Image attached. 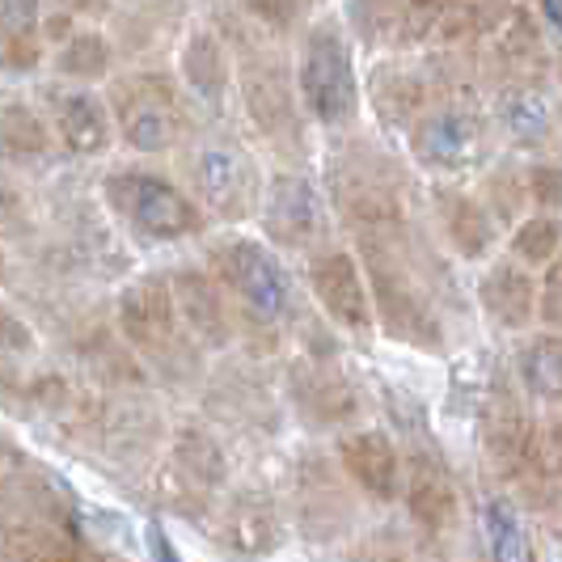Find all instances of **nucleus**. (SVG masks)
Segmentation results:
<instances>
[{"label": "nucleus", "mask_w": 562, "mask_h": 562, "mask_svg": "<svg viewBox=\"0 0 562 562\" xmlns=\"http://www.w3.org/2000/svg\"><path fill=\"white\" fill-rule=\"evenodd\" d=\"M153 546H157V562H178V554L166 546V537H153Z\"/></svg>", "instance_id": "obj_43"}, {"label": "nucleus", "mask_w": 562, "mask_h": 562, "mask_svg": "<svg viewBox=\"0 0 562 562\" xmlns=\"http://www.w3.org/2000/svg\"><path fill=\"white\" fill-rule=\"evenodd\" d=\"M22 216H26V207H22L18 191L13 187H0V228H18Z\"/></svg>", "instance_id": "obj_42"}, {"label": "nucleus", "mask_w": 562, "mask_h": 562, "mask_svg": "<svg viewBox=\"0 0 562 562\" xmlns=\"http://www.w3.org/2000/svg\"><path fill=\"white\" fill-rule=\"evenodd\" d=\"M537 419L529 415V406L520 402V394L512 385H495L486 406H482V452L491 461V470L499 479H516L525 452H529V440H533Z\"/></svg>", "instance_id": "obj_18"}, {"label": "nucleus", "mask_w": 562, "mask_h": 562, "mask_svg": "<svg viewBox=\"0 0 562 562\" xmlns=\"http://www.w3.org/2000/svg\"><path fill=\"white\" fill-rule=\"evenodd\" d=\"M292 499H296V516L301 529L310 537H335L351 525V495L342 491L338 470H330V461L322 452H310L296 474H292Z\"/></svg>", "instance_id": "obj_17"}, {"label": "nucleus", "mask_w": 562, "mask_h": 562, "mask_svg": "<svg viewBox=\"0 0 562 562\" xmlns=\"http://www.w3.org/2000/svg\"><path fill=\"white\" fill-rule=\"evenodd\" d=\"M431 207H436L440 233H445V241L452 246L457 258L474 262V258H486V254L495 250L499 228L482 212V203L470 191L440 182V187H431Z\"/></svg>", "instance_id": "obj_24"}, {"label": "nucleus", "mask_w": 562, "mask_h": 562, "mask_svg": "<svg viewBox=\"0 0 562 562\" xmlns=\"http://www.w3.org/2000/svg\"><path fill=\"white\" fill-rule=\"evenodd\" d=\"M474 199L482 203V212L495 221V228L516 225L520 212L529 207V195H525V169L512 166V161H499V166L482 178V187Z\"/></svg>", "instance_id": "obj_35"}, {"label": "nucleus", "mask_w": 562, "mask_h": 562, "mask_svg": "<svg viewBox=\"0 0 562 562\" xmlns=\"http://www.w3.org/2000/svg\"><path fill=\"white\" fill-rule=\"evenodd\" d=\"M338 461H342L347 479L356 482L368 499H376V504L397 499V491H402V449L385 431H376V427L347 431L338 440Z\"/></svg>", "instance_id": "obj_19"}, {"label": "nucleus", "mask_w": 562, "mask_h": 562, "mask_svg": "<svg viewBox=\"0 0 562 562\" xmlns=\"http://www.w3.org/2000/svg\"><path fill=\"white\" fill-rule=\"evenodd\" d=\"M119 335L136 360L157 368L166 381L182 385L199 376V342L178 322L166 276H140L119 292Z\"/></svg>", "instance_id": "obj_4"}, {"label": "nucleus", "mask_w": 562, "mask_h": 562, "mask_svg": "<svg viewBox=\"0 0 562 562\" xmlns=\"http://www.w3.org/2000/svg\"><path fill=\"white\" fill-rule=\"evenodd\" d=\"M43 59V0H0V72H34Z\"/></svg>", "instance_id": "obj_27"}, {"label": "nucleus", "mask_w": 562, "mask_h": 562, "mask_svg": "<svg viewBox=\"0 0 562 562\" xmlns=\"http://www.w3.org/2000/svg\"><path fill=\"white\" fill-rule=\"evenodd\" d=\"M347 22L364 47H406V0H351Z\"/></svg>", "instance_id": "obj_34"}, {"label": "nucleus", "mask_w": 562, "mask_h": 562, "mask_svg": "<svg viewBox=\"0 0 562 562\" xmlns=\"http://www.w3.org/2000/svg\"><path fill=\"white\" fill-rule=\"evenodd\" d=\"M114 68V47L106 34L98 30H72L56 52V72L64 81H77V85H93V81H106Z\"/></svg>", "instance_id": "obj_33"}, {"label": "nucleus", "mask_w": 562, "mask_h": 562, "mask_svg": "<svg viewBox=\"0 0 562 562\" xmlns=\"http://www.w3.org/2000/svg\"><path fill=\"white\" fill-rule=\"evenodd\" d=\"M203 271L221 283V292L228 296L237 317H250V322L276 326V330L301 317L296 280L288 276L280 254L262 246L258 237H237L233 233V237L212 241Z\"/></svg>", "instance_id": "obj_3"}, {"label": "nucleus", "mask_w": 562, "mask_h": 562, "mask_svg": "<svg viewBox=\"0 0 562 562\" xmlns=\"http://www.w3.org/2000/svg\"><path fill=\"white\" fill-rule=\"evenodd\" d=\"M537 317L550 330L559 326V267H546V276L537 280Z\"/></svg>", "instance_id": "obj_40"}, {"label": "nucleus", "mask_w": 562, "mask_h": 562, "mask_svg": "<svg viewBox=\"0 0 562 562\" xmlns=\"http://www.w3.org/2000/svg\"><path fill=\"white\" fill-rule=\"evenodd\" d=\"M52 132L56 140L77 157H102L114 140V123L106 102L93 89H52Z\"/></svg>", "instance_id": "obj_20"}, {"label": "nucleus", "mask_w": 562, "mask_h": 562, "mask_svg": "<svg viewBox=\"0 0 562 562\" xmlns=\"http://www.w3.org/2000/svg\"><path fill=\"white\" fill-rule=\"evenodd\" d=\"M102 102L111 111L114 132L136 153H169L191 127L187 93L166 72H127L111 81Z\"/></svg>", "instance_id": "obj_7"}, {"label": "nucleus", "mask_w": 562, "mask_h": 562, "mask_svg": "<svg viewBox=\"0 0 562 562\" xmlns=\"http://www.w3.org/2000/svg\"><path fill=\"white\" fill-rule=\"evenodd\" d=\"M559 166L554 161H533V166H525V195L533 203L537 212H546V216H554L559 212Z\"/></svg>", "instance_id": "obj_37"}, {"label": "nucleus", "mask_w": 562, "mask_h": 562, "mask_svg": "<svg viewBox=\"0 0 562 562\" xmlns=\"http://www.w3.org/2000/svg\"><path fill=\"white\" fill-rule=\"evenodd\" d=\"M305 280L335 326H342L347 335H372V301H368V283L356 254L338 250V246L313 250Z\"/></svg>", "instance_id": "obj_13"}, {"label": "nucleus", "mask_w": 562, "mask_h": 562, "mask_svg": "<svg viewBox=\"0 0 562 562\" xmlns=\"http://www.w3.org/2000/svg\"><path fill=\"white\" fill-rule=\"evenodd\" d=\"M182 173H187V195L207 216L216 221H246L262 195V173L254 157L233 140H199L182 153Z\"/></svg>", "instance_id": "obj_10"}, {"label": "nucleus", "mask_w": 562, "mask_h": 562, "mask_svg": "<svg viewBox=\"0 0 562 562\" xmlns=\"http://www.w3.org/2000/svg\"><path fill=\"white\" fill-rule=\"evenodd\" d=\"M258 221L271 246L280 250H305L313 254L322 246L326 228H330V207L317 191L310 173H296V169H280L267 178L262 195H258Z\"/></svg>", "instance_id": "obj_12"}, {"label": "nucleus", "mask_w": 562, "mask_h": 562, "mask_svg": "<svg viewBox=\"0 0 562 562\" xmlns=\"http://www.w3.org/2000/svg\"><path fill=\"white\" fill-rule=\"evenodd\" d=\"M415 166L436 178H461L491 157V127L474 102L440 98L406 127Z\"/></svg>", "instance_id": "obj_9"}, {"label": "nucleus", "mask_w": 562, "mask_h": 562, "mask_svg": "<svg viewBox=\"0 0 562 562\" xmlns=\"http://www.w3.org/2000/svg\"><path fill=\"white\" fill-rule=\"evenodd\" d=\"M30 347H34L30 326L0 301V360H18V356H26Z\"/></svg>", "instance_id": "obj_38"}, {"label": "nucleus", "mask_w": 562, "mask_h": 562, "mask_svg": "<svg viewBox=\"0 0 562 562\" xmlns=\"http://www.w3.org/2000/svg\"><path fill=\"white\" fill-rule=\"evenodd\" d=\"M296 98L301 111L322 127H351L360 119V72L347 30L322 18L305 30L301 56H296Z\"/></svg>", "instance_id": "obj_6"}, {"label": "nucleus", "mask_w": 562, "mask_h": 562, "mask_svg": "<svg viewBox=\"0 0 562 562\" xmlns=\"http://www.w3.org/2000/svg\"><path fill=\"white\" fill-rule=\"evenodd\" d=\"M4 550L13 562H89L93 550L81 537L59 529V520H22L4 529Z\"/></svg>", "instance_id": "obj_29"}, {"label": "nucleus", "mask_w": 562, "mask_h": 562, "mask_svg": "<svg viewBox=\"0 0 562 562\" xmlns=\"http://www.w3.org/2000/svg\"><path fill=\"white\" fill-rule=\"evenodd\" d=\"M241 4L250 9L262 26L288 30L296 18H301V4H305V0H241Z\"/></svg>", "instance_id": "obj_39"}, {"label": "nucleus", "mask_w": 562, "mask_h": 562, "mask_svg": "<svg viewBox=\"0 0 562 562\" xmlns=\"http://www.w3.org/2000/svg\"><path fill=\"white\" fill-rule=\"evenodd\" d=\"M364 250V283L372 301V326H381L394 342L419 347V351H445V322L440 310L419 280V267L411 258V237L397 228L390 237H368Z\"/></svg>", "instance_id": "obj_1"}, {"label": "nucleus", "mask_w": 562, "mask_h": 562, "mask_svg": "<svg viewBox=\"0 0 562 562\" xmlns=\"http://www.w3.org/2000/svg\"><path fill=\"white\" fill-rule=\"evenodd\" d=\"M402 495L423 529L445 533L461 516V491L436 445H419L402 457Z\"/></svg>", "instance_id": "obj_15"}, {"label": "nucleus", "mask_w": 562, "mask_h": 562, "mask_svg": "<svg viewBox=\"0 0 562 562\" xmlns=\"http://www.w3.org/2000/svg\"><path fill=\"white\" fill-rule=\"evenodd\" d=\"M406 187L411 178L402 161L372 140H351V148H342L330 166L338 216L360 241L406 228Z\"/></svg>", "instance_id": "obj_2"}, {"label": "nucleus", "mask_w": 562, "mask_h": 562, "mask_svg": "<svg viewBox=\"0 0 562 562\" xmlns=\"http://www.w3.org/2000/svg\"><path fill=\"white\" fill-rule=\"evenodd\" d=\"M288 397L310 427H342L360 415V390L335 360H296L288 368Z\"/></svg>", "instance_id": "obj_14"}, {"label": "nucleus", "mask_w": 562, "mask_h": 562, "mask_svg": "<svg viewBox=\"0 0 562 562\" xmlns=\"http://www.w3.org/2000/svg\"><path fill=\"white\" fill-rule=\"evenodd\" d=\"M368 102H372V111L381 119V127L406 132L436 102V85H431V77L423 68L390 59V64H376L368 72Z\"/></svg>", "instance_id": "obj_21"}, {"label": "nucleus", "mask_w": 562, "mask_h": 562, "mask_svg": "<svg viewBox=\"0 0 562 562\" xmlns=\"http://www.w3.org/2000/svg\"><path fill=\"white\" fill-rule=\"evenodd\" d=\"M516 372H520V385L533 402H546L554 406L562 390V347L559 335L546 330V335H533L520 342L516 351Z\"/></svg>", "instance_id": "obj_32"}, {"label": "nucleus", "mask_w": 562, "mask_h": 562, "mask_svg": "<svg viewBox=\"0 0 562 562\" xmlns=\"http://www.w3.org/2000/svg\"><path fill=\"white\" fill-rule=\"evenodd\" d=\"M102 203L111 207V216L136 241H148V246L187 241V237H195L199 228H203V212L161 169H144V166L111 169L102 178Z\"/></svg>", "instance_id": "obj_5"}, {"label": "nucleus", "mask_w": 562, "mask_h": 562, "mask_svg": "<svg viewBox=\"0 0 562 562\" xmlns=\"http://www.w3.org/2000/svg\"><path fill=\"white\" fill-rule=\"evenodd\" d=\"M507 0H452L440 13V22L431 26V34L449 47H470V43H486L495 30L504 26Z\"/></svg>", "instance_id": "obj_31"}, {"label": "nucleus", "mask_w": 562, "mask_h": 562, "mask_svg": "<svg viewBox=\"0 0 562 562\" xmlns=\"http://www.w3.org/2000/svg\"><path fill=\"white\" fill-rule=\"evenodd\" d=\"M479 305L499 330H529L537 322V276L512 258L491 262L479 280Z\"/></svg>", "instance_id": "obj_23"}, {"label": "nucleus", "mask_w": 562, "mask_h": 562, "mask_svg": "<svg viewBox=\"0 0 562 562\" xmlns=\"http://www.w3.org/2000/svg\"><path fill=\"white\" fill-rule=\"evenodd\" d=\"M559 258V216H546V212H533L525 221H516L512 228V262L520 267H554Z\"/></svg>", "instance_id": "obj_36"}, {"label": "nucleus", "mask_w": 562, "mask_h": 562, "mask_svg": "<svg viewBox=\"0 0 562 562\" xmlns=\"http://www.w3.org/2000/svg\"><path fill=\"white\" fill-rule=\"evenodd\" d=\"M233 52H237V68L233 81L241 93V106L250 114V123L276 144L301 140V111H296V85H292V68L288 59L262 38L246 34L241 26H233Z\"/></svg>", "instance_id": "obj_8"}, {"label": "nucleus", "mask_w": 562, "mask_h": 562, "mask_svg": "<svg viewBox=\"0 0 562 562\" xmlns=\"http://www.w3.org/2000/svg\"><path fill=\"white\" fill-rule=\"evenodd\" d=\"M228 482V457L221 449V440L207 431V427H178L173 440H169V457L157 474V495L169 512L195 520L207 516L216 495L225 491Z\"/></svg>", "instance_id": "obj_11"}, {"label": "nucleus", "mask_w": 562, "mask_h": 562, "mask_svg": "<svg viewBox=\"0 0 562 562\" xmlns=\"http://www.w3.org/2000/svg\"><path fill=\"white\" fill-rule=\"evenodd\" d=\"M283 516L276 499L258 495V491H237L221 512V541L228 550H237L241 559H267L283 546Z\"/></svg>", "instance_id": "obj_22"}, {"label": "nucleus", "mask_w": 562, "mask_h": 562, "mask_svg": "<svg viewBox=\"0 0 562 562\" xmlns=\"http://www.w3.org/2000/svg\"><path fill=\"white\" fill-rule=\"evenodd\" d=\"M486 562H537V550L525 529V512L507 495H486L479 512Z\"/></svg>", "instance_id": "obj_28"}, {"label": "nucleus", "mask_w": 562, "mask_h": 562, "mask_svg": "<svg viewBox=\"0 0 562 562\" xmlns=\"http://www.w3.org/2000/svg\"><path fill=\"white\" fill-rule=\"evenodd\" d=\"M52 153V127L34 106H4L0 111V161L9 166H38Z\"/></svg>", "instance_id": "obj_30"}, {"label": "nucleus", "mask_w": 562, "mask_h": 562, "mask_svg": "<svg viewBox=\"0 0 562 562\" xmlns=\"http://www.w3.org/2000/svg\"><path fill=\"white\" fill-rule=\"evenodd\" d=\"M166 283L182 330L207 351H225L233 342V305L221 292V283L212 280L203 267H173Z\"/></svg>", "instance_id": "obj_16"}, {"label": "nucleus", "mask_w": 562, "mask_h": 562, "mask_svg": "<svg viewBox=\"0 0 562 562\" xmlns=\"http://www.w3.org/2000/svg\"><path fill=\"white\" fill-rule=\"evenodd\" d=\"M178 68H182V93L207 106V111H221L228 98V81H233V68H228V52L225 38L216 30L195 26L182 43V56H178Z\"/></svg>", "instance_id": "obj_25"}, {"label": "nucleus", "mask_w": 562, "mask_h": 562, "mask_svg": "<svg viewBox=\"0 0 562 562\" xmlns=\"http://www.w3.org/2000/svg\"><path fill=\"white\" fill-rule=\"evenodd\" d=\"M52 13H64V18H102V13H111V0H52Z\"/></svg>", "instance_id": "obj_41"}, {"label": "nucleus", "mask_w": 562, "mask_h": 562, "mask_svg": "<svg viewBox=\"0 0 562 562\" xmlns=\"http://www.w3.org/2000/svg\"><path fill=\"white\" fill-rule=\"evenodd\" d=\"M495 127L516 148H541L554 140V111L537 85H504L495 93Z\"/></svg>", "instance_id": "obj_26"}]
</instances>
